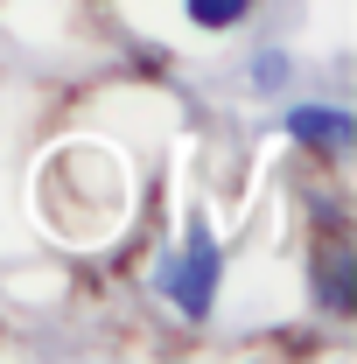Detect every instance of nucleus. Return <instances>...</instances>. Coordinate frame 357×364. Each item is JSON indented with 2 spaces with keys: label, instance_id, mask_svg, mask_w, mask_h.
<instances>
[{
  "label": "nucleus",
  "instance_id": "7ed1b4c3",
  "mask_svg": "<svg viewBox=\"0 0 357 364\" xmlns=\"http://www.w3.org/2000/svg\"><path fill=\"white\" fill-rule=\"evenodd\" d=\"M182 7H189L196 28H238V21L252 14V0H182Z\"/></svg>",
  "mask_w": 357,
  "mask_h": 364
},
{
  "label": "nucleus",
  "instance_id": "f257e3e1",
  "mask_svg": "<svg viewBox=\"0 0 357 364\" xmlns=\"http://www.w3.org/2000/svg\"><path fill=\"white\" fill-rule=\"evenodd\" d=\"M161 287H169V301H176L189 322L211 316V294H218V238L203 218H189V238H182V252L161 267Z\"/></svg>",
  "mask_w": 357,
  "mask_h": 364
},
{
  "label": "nucleus",
  "instance_id": "20e7f679",
  "mask_svg": "<svg viewBox=\"0 0 357 364\" xmlns=\"http://www.w3.org/2000/svg\"><path fill=\"white\" fill-rule=\"evenodd\" d=\"M322 301H329V309H343V301H351V267H343V259H329V267H322Z\"/></svg>",
  "mask_w": 357,
  "mask_h": 364
},
{
  "label": "nucleus",
  "instance_id": "f03ea898",
  "mask_svg": "<svg viewBox=\"0 0 357 364\" xmlns=\"http://www.w3.org/2000/svg\"><path fill=\"white\" fill-rule=\"evenodd\" d=\"M287 134L315 140V147H351L357 127H351V112H336V105H294L287 112Z\"/></svg>",
  "mask_w": 357,
  "mask_h": 364
}]
</instances>
